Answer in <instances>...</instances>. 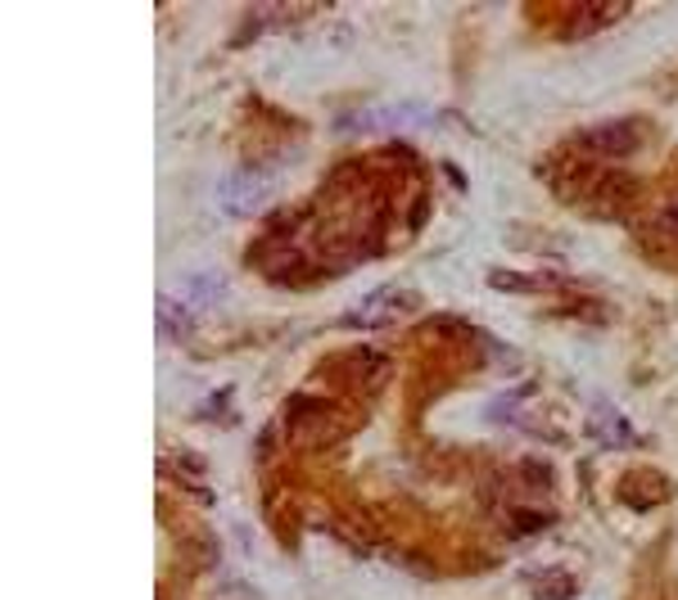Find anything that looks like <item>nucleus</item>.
Returning a JSON list of instances; mask_svg holds the SVG:
<instances>
[{
	"label": "nucleus",
	"mask_w": 678,
	"mask_h": 600,
	"mask_svg": "<svg viewBox=\"0 0 678 600\" xmlns=\"http://www.w3.org/2000/svg\"><path fill=\"white\" fill-rule=\"evenodd\" d=\"M226 293V280L218 276V271H200V276H186L181 280V303L190 308V312H204V308H213L218 303V298Z\"/></svg>",
	"instance_id": "nucleus-3"
},
{
	"label": "nucleus",
	"mask_w": 678,
	"mask_h": 600,
	"mask_svg": "<svg viewBox=\"0 0 678 600\" xmlns=\"http://www.w3.org/2000/svg\"><path fill=\"white\" fill-rule=\"evenodd\" d=\"M584 140H589V149H597V154L619 159V154H634V149H638L643 127H638V122H628V118H619V122H602V127H593Z\"/></svg>",
	"instance_id": "nucleus-2"
},
{
	"label": "nucleus",
	"mask_w": 678,
	"mask_h": 600,
	"mask_svg": "<svg viewBox=\"0 0 678 600\" xmlns=\"http://www.w3.org/2000/svg\"><path fill=\"white\" fill-rule=\"evenodd\" d=\"M660 226H665L669 235H678V194H674V199H669V204L660 208Z\"/></svg>",
	"instance_id": "nucleus-6"
},
{
	"label": "nucleus",
	"mask_w": 678,
	"mask_h": 600,
	"mask_svg": "<svg viewBox=\"0 0 678 600\" xmlns=\"http://www.w3.org/2000/svg\"><path fill=\"white\" fill-rule=\"evenodd\" d=\"M267 194H272V181L263 172H231L222 185H218V208L226 217H250L267 204Z\"/></svg>",
	"instance_id": "nucleus-1"
},
{
	"label": "nucleus",
	"mask_w": 678,
	"mask_h": 600,
	"mask_svg": "<svg viewBox=\"0 0 678 600\" xmlns=\"http://www.w3.org/2000/svg\"><path fill=\"white\" fill-rule=\"evenodd\" d=\"M489 285H498V289H507V293L534 289V280H529V276H516V271H489Z\"/></svg>",
	"instance_id": "nucleus-5"
},
{
	"label": "nucleus",
	"mask_w": 678,
	"mask_h": 600,
	"mask_svg": "<svg viewBox=\"0 0 678 600\" xmlns=\"http://www.w3.org/2000/svg\"><path fill=\"white\" fill-rule=\"evenodd\" d=\"M624 14H628L624 6H606V10H579V19L570 23V32H574V36H584L589 28H606V23L624 19Z\"/></svg>",
	"instance_id": "nucleus-4"
}]
</instances>
